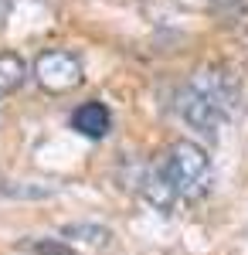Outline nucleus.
Segmentation results:
<instances>
[{
	"label": "nucleus",
	"mask_w": 248,
	"mask_h": 255,
	"mask_svg": "<svg viewBox=\"0 0 248 255\" xmlns=\"http://www.w3.org/2000/svg\"><path fill=\"white\" fill-rule=\"evenodd\" d=\"M163 163L184 201H201L211 191V157L204 146H197L191 139H177L163 153Z\"/></svg>",
	"instance_id": "obj_1"
},
{
	"label": "nucleus",
	"mask_w": 248,
	"mask_h": 255,
	"mask_svg": "<svg viewBox=\"0 0 248 255\" xmlns=\"http://www.w3.org/2000/svg\"><path fill=\"white\" fill-rule=\"evenodd\" d=\"M187 85H191L194 92H201L211 106H218L228 119L235 116V109H238V102H242V82H238V75H235V68L221 65V61L197 68Z\"/></svg>",
	"instance_id": "obj_2"
},
{
	"label": "nucleus",
	"mask_w": 248,
	"mask_h": 255,
	"mask_svg": "<svg viewBox=\"0 0 248 255\" xmlns=\"http://www.w3.org/2000/svg\"><path fill=\"white\" fill-rule=\"evenodd\" d=\"M34 79L44 92L51 96H65V92H75L82 79H85V68H82V58L75 51H41L38 61H34Z\"/></svg>",
	"instance_id": "obj_3"
},
{
	"label": "nucleus",
	"mask_w": 248,
	"mask_h": 255,
	"mask_svg": "<svg viewBox=\"0 0 248 255\" xmlns=\"http://www.w3.org/2000/svg\"><path fill=\"white\" fill-rule=\"evenodd\" d=\"M177 113H180V119H184L191 129H197L201 136H208V139H214L221 133V126L228 123V116H225L218 106H211L201 92H194L191 85L180 89V96H177Z\"/></svg>",
	"instance_id": "obj_4"
},
{
	"label": "nucleus",
	"mask_w": 248,
	"mask_h": 255,
	"mask_svg": "<svg viewBox=\"0 0 248 255\" xmlns=\"http://www.w3.org/2000/svg\"><path fill=\"white\" fill-rule=\"evenodd\" d=\"M139 191H143V197L150 201L156 211H163V215H170L173 204H177V187H173V177L170 170H167V163H163V157L156 160V163H150V170L143 174V184H139Z\"/></svg>",
	"instance_id": "obj_5"
},
{
	"label": "nucleus",
	"mask_w": 248,
	"mask_h": 255,
	"mask_svg": "<svg viewBox=\"0 0 248 255\" xmlns=\"http://www.w3.org/2000/svg\"><path fill=\"white\" fill-rule=\"evenodd\" d=\"M72 126L85 139H102V136H109V129H113V113H109L106 102L89 99V102H82L72 113Z\"/></svg>",
	"instance_id": "obj_6"
},
{
	"label": "nucleus",
	"mask_w": 248,
	"mask_h": 255,
	"mask_svg": "<svg viewBox=\"0 0 248 255\" xmlns=\"http://www.w3.org/2000/svg\"><path fill=\"white\" fill-rule=\"evenodd\" d=\"M27 79V61L17 51H0V99L17 92Z\"/></svg>",
	"instance_id": "obj_7"
},
{
	"label": "nucleus",
	"mask_w": 248,
	"mask_h": 255,
	"mask_svg": "<svg viewBox=\"0 0 248 255\" xmlns=\"http://www.w3.org/2000/svg\"><path fill=\"white\" fill-rule=\"evenodd\" d=\"M61 235H65V238H72V242H82V245H92V249H102V245H109L113 232H109L106 225L78 221V225H65V228H61Z\"/></svg>",
	"instance_id": "obj_8"
},
{
	"label": "nucleus",
	"mask_w": 248,
	"mask_h": 255,
	"mask_svg": "<svg viewBox=\"0 0 248 255\" xmlns=\"http://www.w3.org/2000/svg\"><path fill=\"white\" fill-rule=\"evenodd\" d=\"M0 194L3 197H27V201H41V197H51L55 187L48 184H14V180H0Z\"/></svg>",
	"instance_id": "obj_9"
},
{
	"label": "nucleus",
	"mask_w": 248,
	"mask_h": 255,
	"mask_svg": "<svg viewBox=\"0 0 248 255\" xmlns=\"http://www.w3.org/2000/svg\"><path fill=\"white\" fill-rule=\"evenodd\" d=\"M27 252L31 255H75V249L61 238H34L27 242Z\"/></svg>",
	"instance_id": "obj_10"
},
{
	"label": "nucleus",
	"mask_w": 248,
	"mask_h": 255,
	"mask_svg": "<svg viewBox=\"0 0 248 255\" xmlns=\"http://www.w3.org/2000/svg\"><path fill=\"white\" fill-rule=\"evenodd\" d=\"M7 17H10V0H0V31H3Z\"/></svg>",
	"instance_id": "obj_11"
}]
</instances>
